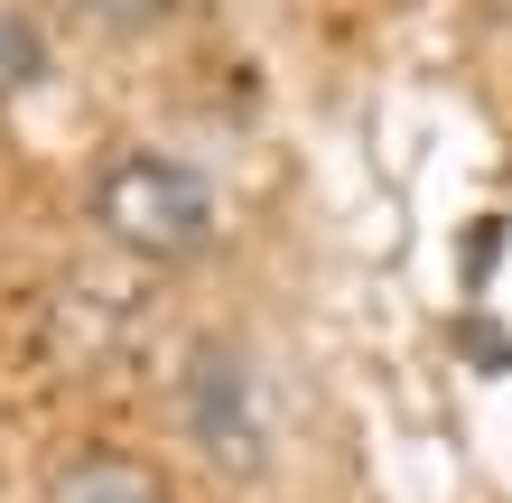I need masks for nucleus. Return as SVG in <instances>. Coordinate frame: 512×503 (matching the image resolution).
I'll list each match as a JSON object with an SVG mask.
<instances>
[{"instance_id": "f257e3e1", "label": "nucleus", "mask_w": 512, "mask_h": 503, "mask_svg": "<svg viewBox=\"0 0 512 503\" xmlns=\"http://www.w3.org/2000/svg\"><path fill=\"white\" fill-rule=\"evenodd\" d=\"M84 215L131 261H196L215 243V187L168 150H112L84 187Z\"/></svg>"}, {"instance_id": "f03ea898", "label": "nucleus", "mask_w": 512, "mask_h": 503, "mask_svg": "<svg viewBox=\"0 0 512 503\" xmlns=\"http://www.w3.org/2000/svg\"><path fill=\"white\" fill-rule=\"evenodd\" d=\"M177 410H187L196 448L224 466V476H261L270 466V420H261V373L243 364L233 336H205L177 373Z\"/></svg>"}, {"instance_id": "7ed1b4c3", "label": "nucleus", "mask_w": 512, "mask_h": 503, "mask_svg": "<svg viewBox=\"0 0 512 503\" xmlns=\"http://www.w3.org/2000/svg\"><path fill=\"white\" fill-rule=\"evenodd\" d=\"M47 503H177V494H168L159 466L131 457V448H75L47 476Z\"/></svg>"}, {"instance_id": "20e7f679", "label": "nucleus", "mask_w": 512, "mask_h": 503, "mask_svg": "<svg viewBox=\"0 0 512 503\" xmlns=\"http://www.w3.org/2000/svg\"><path fill=\"white\" fill-rule=\"evenodd\" d=\"M38 75H47V38L28 28V10H10V0H0V103H19Z\"/></svg>"}, {"instance_id": "39448f33", "label": "nucleus", "mask_w": 512, "mask_h": 503, "mask_svg": "<svg viewBox=\"0 0 512 503\" xmlns=\"http://www.w3.org/2000/svg\"><path fill=\"white\" fill-rule=\"evenodd\" d=\"M66 10L84 28H149V19H168V0H66Z\"/></svg>"}]
</instances>
